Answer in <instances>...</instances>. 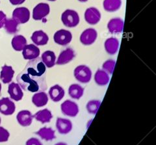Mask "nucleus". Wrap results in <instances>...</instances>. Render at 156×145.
Listing matches in <instances>:
<instances>
[{"mask_svg": "<svg viewBox=\"0 0 156 145\" xmlns=\"http://www.w3.org/2000/svg\"><path fill=\"white\" fill-rule=\"evenodd\" d=\"M46 70V67L41 58L29 60L17 76L18 84L24 90L30 93L44 91L48 87Z\"/></svg>", "mask_w": 156, "mask_h": 145, "instance_id": "obj_1", "label": "nucleus"}, {"mask_svg": "<svg viewBox=\"0 0 156 145\" xmlns=\"http://www.w3.org/2000/svg\"><path fill=\"white\" fill-rule=\"evenodd\" d=\"M80 16L78 13L72 9H67L62 12L61 21L67 27H75L80 23Z\"/></svg>", "mask_w": 156, "mask_h": 145, "instance_id": "obj_2", "label": "nucleus"}, {"mask_svg": "<svg viewBox=\"0 0 156 145\" xmlns=\"http://www.w3.org/2000/svg\"><path fill=\"white\" fill-rule=\"evenodd\" d=\"M74 75L76 80L80 83H87L92 78V71L90 68L86 65H80L75 69Z\"/></svg>", "mask_w": 156, "mask_h": 145, "instance_id": "obj_3", "label": "nucleus"}, {"mask_svg": "<svg viewBox=\"0 0 156 145\" xmlns=\"http://www.w3.org/2000/svg\"><path fill=\"white\" fill-rule=\"evenodd\" d=\"M62 113L66 116L70 117H75L79 113V106L70 100H66L61 105Z\"/></svg>", "mask_w": 156, "mask_h": 145, "instance_id": "obj_4", "label": "nucleus"}, {"mask_svg": "<svg viewBox=\"0 0 156 145\" xmlns=\"http://www.w3.org/2000/svg\"><path fill=\"white\" fill-rule=\"evenodd\" d=\"M56 44L61 46L68 45L72 40V35L70 31L66 30H60L56 31L53 36Z\"/></svg>", "mask_w": 156, "mask_h": 145, "instance_id": "obj_5", "label": "nucleus"}, {"mask_svg": "<svg viewBox=\"0 0 156 145\" xmlns=\"http://www.w3.org/2000/svg\"><path fill=\"white\" fill-rule=\"evenodd\" d=\"M12 18L18 24L27 23L30 19V11L26 7H18L12 12Z\"/></svg>", "mask_w": 156, "mask_h": 145, "instance_id": "obj_6", "label": "nucleus"}, {"mask_svg": "<svg viewBox=\"0 0 156 145\" xmlns=\"http://www.w3.org/2000/svg\"><path fill=\"white\" fill-rule=\"evenodd\" d=\"M50 7L48 3H41L35 7L33 11V18L35 20H41L48 16Z\"/></svg>", "mask_w": 156, "mask_h": 145, "instance_id": "obj_7", "label": "nucleus"}, {"mask_svg": "<svg viewBox=\"0 0 156 145\" xmlns=\"http://www.w3.org/2000/svg\"><path fill=\"white\" fill-rule=\"evenodd\" d=\"M98 37V33L93 28H88L81 33L80 42L85 46H90L94 44Z\"/></svg>", "mask_w": 156, "mask_h": 145, "instance_id": "obj_8", "label": "nucleus"}, {"mask_svg": "<svg viewBox=\"0 0 156 145\" xmlns=\"http://www.w3.org/2000/svg\"><path fill=\"white\" fill-rule=\"evenodd\" d=\"M85 19L90 25H96L101 20V13L98 9L89 7L85 12Z\"/></svg>", "mask_w": 156, "mask_h": 145, "instance_id": "obj_9", "label": "nucleus"}, {"mask_svg": "<svg viewBox=\"0 0 156 145\" xmlns=\"http://www.w3.org/2000/svg\"><path fill=\"white\" fill-rule=\"evenodd\" d=\"M16 110V105L9 98L0 100V113L4 115H11Z\"/></svg>", "mask_w": 156, "mask_h": 145, "instance_id": "obj_10", "label": "nucleus"}, {"mask_svg": "<svg viewBox=\"0 0 156 145\" xmlns=\"http://www.w3.org/2000/svg\"><path fill=\"white\" fill-rule=\"evenodd\" d=\"M76 56L74 50L71 48H68L61 52L58 55L56 64L57 65H64L68 64L74 59Z\"/></svg>", "mask_w": 156, "mask_h": 145, "instance_id": "obj_11", "label": "nucleus"}, {"mask_svg": "<svg viewBox=\"0 0 156 145\" xmlns=\"http://www.w3.org/2000/svg\"><path fill=\"white\" fill-rule=\"evenodd\" d=\"M56 128L60 134L69 133L72 129L73 125L69 119L58 117L56 120Z\"/></svg>", "mask_w": 156, "mask_h": 145, "instance_id": "obj_12", "label": "nucleus"}, {"mask_svg": "<svg viewBox=\"0 0 156 145\" xmlns=\"http://www.w3.org/2000/svg\"><path fill=\"white\" fill-rule=\"evenodd\" d=\"M22 55L26 60L35 59L40 55V50L35 44H28L22 50Z\"/></svg>", "mask_w": 156, "mask_h": 145, "instance_id": "obj_13", "label": "nucleus"}, {"mask_svg": "<svg viewBox=\"0 0 156 145\" xmlns=\"http://www.w3.org/2000/svg\"><path fill=\"white\" fill-rule=\"evenodd\" d=\"M16 119L20 124L22 126L26 127L31 124L33 119V115L28 110H22L17 114Z\"/></svg>", "mask_w": 156, "mask_h": 145, "instance_id": "obj_14", "label": "nucleus"}, {"mask_svg": "<svg viewBox=\"0 0 156 145\" xmlns=\"http://www.w3.org/2000/svg\"><path fill=\"white\" fill-rule=\"evenodd\" d=\"M124 28V20L120 18H115L107 23V29L112 34L120 33Z\"/></svg>", "mask_w": 156, "mask_h": 145, "instance_id": "obj_15", "label": "nucleus"}, {"mask_svg": "<svg viewBox=\"0 0 156 145\" xmlns=\"http://www.w3.org/2000/svg\"><path fill=\"white\" fill-rule=\"evenodd\" d=\"M65 92L64 89L58 85L52 86L49 90V96L54 102H58L64 98Z\"/></svg>", "mask_w": 156, "mask_h": 145, "instance_id": "obj_16", "label": "nucleus"}, {"mask_svg": "<svg viewBox=\"0 0 156 145\" xmlns=\"http://www.w3.org/2000/svg\"><path fill=\"white\" fill-rule=\"evenodd\" d=\"M8 93L11 98L16 101L21 100L23 96V93L20 86L14 82L9 85Z\"/></svg>", "mask_w": 156, "mask_h": 145, "instance_id": "obj_17", "label": "nucleus"}, {"mask_svg": "<svg viewBox=\"0 0 156 145\" xmlns=\"http://www.w3.org/2000/svg\"><path fill=\"white\" fill-rule=\"evenodd\" d=\"M31 38L36 46H44L48 44L49 41V37L47 34L42 30L34 32Z\"/></svg>", "mask_w": 156, "mask_h": 145, "instance_id": "obj_18", "label": "nucleus"}, {"mask_svg": "<svg viewBox=\"0 0 156 145\" xmlns=\"http://www.w3.org/2000/svg\"><path fill=\"white\" fill-rule=\"evenodd\" d=\"M105 50L109 55H115L118 51L119 41L116 38L111 37L107 38L104 43Z\"/></svg>", "mask_w": 156, "mask_h": 145, "instance_id": "obj_19", "label": "nucleus"}, {"mask_svg": "<svg viewBox=\"0 0 156 145\" xmlns=\"http://www.w3.org/2000/svg\"><path fill=\"white\" fill-rule=\"evenodd\" d=\"M48 96L44 91L37 92L32 97V102L37 108L45 106L48 102Z\"/></svg>", "mask_w": 156, "mask_h": 145, "instance_id": "obj_20", "label": "nucleus"}, {"mask_svg": "<svg viewBox=\"0 0 156 145\" xmlns=\"http://www.w3.org/2000/svg\"><path fill=\"white\" fill-rule=\"evenodd\" d=\"M14 70L11 66L5 65L2 68V71L0 73V79L3 83L6 84L11 82L13 78Z\"/></svg>", "mask_w": 156, "mask_h": 145, "instance_id": "obj_21", "label": "nucleus"}, {"mask_svg": "<svg viewBox=\"0 0 156 145\" xmlns=\"http://www.w3.org/2000/svg\"><path fill=\"white\" fill-rule=\"evenodd\" d=\"M33 118H35L37 121L41 122L42 124H45L51 121L53 118V115L49 109H44L37 112L33 115Z\"/></svg>", "mask_w": 156, "mask_h": 145, "instance_id": "obj_22", "label": "nucleus"}, {"mask_svg": "<svg viewBox=\"0 0 156 145\" xmlns=\"http://www.w3.org/2000/svg\"><path fill=\"white\" fill-rule=\"evenodd\" d=\"M41 59L47 68H52L56 64V56L55 53L50 50L44 52L42 54Z\"/></svg>", "mask_w": 156, "mask_h": 145, "instance_id": "obj_23", "label": "nucleus"}, {"mask_svg": "<svg viewBox=\"0 0 156 145\" xmlns=\"http://www.w3.org/2000/svg\"><path fill=\"white\" fill-rule=\"evenodd\" d=\"M35 133L38 135L42 139L45 140L46 141H52V140L55 138V131L51 128H42Z\"/></svg>", "mask_w": 156, "mask_h": 145, "instance_id": "obj_24", "label": "nucleus"}, {"mask_svg": "<svg viewBox=\"0 0 156 145\" xmlns=\"http://www.w3.org/2000/svg\"><path fill=\"white\" fill-rule=\"evenodd\" d=\"M110 78L109 74L104 70H98L94 75V81L99 86H105L108 84Z\"/></svg>", "mask_w": 156, "mask_h": 145, "instance_id": "obj_25", "label": "nucleus"}, {"mask_svg": "<svg viewBox=\"0 0 156 145\" xmlns=\"http://www.w3.org/2000/svg\"><path fill=\"white\" fill-rule=\"evenodd\" d=\"M122 0H104L103 7L107 12H115L120 9Z\"/></svg>", "mask_w": 156, "mask_h": 145, "instance_id": "obj_26", "label": "nucleus"}, {"mask_svg": "<svg viewBox=\"0 0 156 145\" xmlns=\"http://www.w3.org/2000/svg\"><path fill=\"white\" fill-rule=\"evenodd\" d=\"M84 94V89L80 85L72 84L68 88V94L75 100L80 99Z\"/></svg>", "mask_w": 156, "mask_h": 145, "instance_id": "obj_27", "label": "nucleus"}, {"mask_svg": "<svg viewBox=\"0 0 156 145\" xmlns=\"http://www.w3.org/2000/svg\"><path fill=\"white\" fill-rule=\"evenodd\" d=\"M11 44L14 50L20 51L27 45V40L22 35H16L12 39Z\"/></svg>", "mask_w": 156, "mask_h": 145, "instance_id": "obj_28", "label": "nucleus"}, {"mask_svg": "<svg viewBox=\"0 0 156 145\" xmlns=\"http://www.w3.org/2000/svg\"><path fill=\"white\" fill-rule=\"evenodd\" d=\"M18 23L13 18L7 19L5 23V29L7 33L10 34H14L17 32Z\"/></svg>", "mask_w": 156, "mask_h": 145, "instance_id": "obj_29", "label": "nucleus"}, {"mask_svg": "<svg viewBox=\"0 0 156 145\" xmlns=\"http://www.w3.org/2000/svg\"><path fill=\"white\" fill-rule=\"evenodd\" d=\"M101 105V101L98 100H92L89 101L87 104L86 108L89 113L92 115H95L98 110L99 109L100 106Z\"/></svg>", "mask_w": 156, "mask_h": 145, "instance_id": "obj_30", "label": "nucleus"}, {"mask_svg": "<svg viewBox=\"0 0 156 145\" xmlns=\"http://www.w3.org/2000/svg\"><path fill=\"white\" fill-rule=\"evenodd\" d=\"M116 65V61L113 59H109L104 62L102 65V69L108 74H112L114 71Z\"/></svg>", "mask_w": 156, "mask_h": 145, "instance_id": "obj_31", "label": "nucleus"}, {"mask_svg": "<svg viewBox=\"0 0 156 145\" xmlns=\"http://www.w3.org/2000/svg\"><path fill=\"white\" fill-rule=\"evenodd\" d=\"M9 136L10 133L8 132V130L2 126H0V143L7 141Z\"/></svg>", "mask_w": 156, "mask_h": 145, "instance_id": "obj_32", "label": "nucleus"}, {"mask_svg": "<svg viewBox=\"0 0 156 145\" xmlns=\"http://www.w3.org/2000/svg\"><path fill=\"white\" fill-rule=\"evenodd\" d=\"M26 145H43L42 143L39 141V140L37 138L32 137L27 140L26 142Z\"/></svg>", "mask_w": 156, "mask_h": 145, "instance_id": "obj_33", "label": "nucleus"}, {"mask_svg": "<svg viewBox=\"0 0 156 145\" xmlns=\"http://www.w3.org/2000/svg\"><path fill=\"white\" fill-rule=\"evenodd\" d=\"M6 20H7L6 14H5L3 11H0V29L4 27Z\"/></svg>", "mask_w": 156, "mask_h": 145, "instance_id": "obj_34", "label": "nucleus"}, {"mask_svg": "<svg viewBox=\"0 0 156 145\" xmlns=\"http://www.w3.org/2000/svg\"><path fill=\"white\" fill-rule=\"evenodd\" d=\"M26 0H9L10 3H11L13 5H21L25 2Z\"/></svg>", "mask_w": 156, "mask_h": 145, "instance_id": "obj_35", "label": "nucleus"}, {"mask_svg": "<svg viewBox=\"0 0 156 145\" xmlns=\"http://www.w3.org/2000/svg\"><path fill=\"white\" fill-rule=\"evenodd\" d=\"M55 145H67V144L65 143H58L55 144Z\"/></svg>", "mask_w": 156, "mask_h": 145, "instance_id": "obj_36", "label": "nucleus"}, {"mask_svg": "<svg viewBox=\"0 0 156 145\" xmlns=\"http://www.w3.org/2000/svg\"><path fill=\"white\" fill-rule=\"evenodd\" d=\"M78 1H80L81 2H87L88 0H78Z\"/></svg>", "mask_w": 156, "mask_h": 145, "instance_id": "obj_37", "label": "nucleus"}, {"mask_svg": "<svg viewBox=\"0 0 156 145\" xmlns=\"http://www.w3.org/2000/svg\"><path fill=\"white\" fill-rule=\"evenodd\" d=\"M1 90H2V84L0 83V92H1Z\"/></svg>", "mask_w": 156, "mask_h": 145, "instance_id": "obj_38", "label": "nucleus"}, {"mask_svg": "<svg viewBox=\"0 0 156 145\" xmlns=\"http://www.w3.org/2000/svg\"><path fill=\"white\" fill-rule=\"evenodd\" d=\"M48 1H50V2H55L56 0H48Z\"/></svg>", "mask_w": 156, "mask_h": 145, "instance_id": "obj_39", "label": "nucleus"}, {"mask_svg": "<svg viewBox=\"0 0 156 145\" xmlns=\"http://www.w3.org/2000/svg\"><path fill=\"white\" fill-rule=\"evenodd\" d=\"M0 124H1V118H0Z\"/></svg>", "mask_w": 156, "mask_h": 145, "instance_id": "obj_40", "label": "nucleus"}]
</instances>
